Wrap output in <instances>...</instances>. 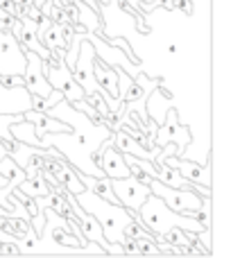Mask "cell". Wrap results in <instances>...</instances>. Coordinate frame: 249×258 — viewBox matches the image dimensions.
<instances>
[{
  "mask_svg": "<svg viewBox=\"0 0 249 258\" xmlns=\"http://www.w3.org/2000/svg\"><path fill=\"white\" fill-rule=\"evenodd\" d=\"M129 213H132V211H129ZM134 215L141 218V224L147 231L154 233L156 238L163 236V233L172 227H179L188 233H200L202 229H204L193 215L177 213V211H172L170 206H165V202L161 200V197H156L154 192H150V195L145 197V202L141 204L138 211H134Z\"/></svg>",
  "mask_w": 249,
  "mask_h": 258,
  "instance_id": "1",
  "label": "cell"
},
{
  "mask_svg": "<svg viewBox=\"0 0 249 258\" xmlns=\"http://www.w3.org/2000/svg\"><path fill=\"white\" fill-rule=\"evenodd\" d=\"M75 200L86 213H91L100 222L107 242H122L125 240V227L132 222V213H129L125 206L111 204V202L102 200V197L95 195L89 188L77 192Z\"/></svg>",
  "mask_w": 249,
  "mask_h": 258,
  "instance_id": "2",
  "label": "cell"
},
{
  "mask_svg": "<svg viewBox=\"0 0 249 258\" xmlns=\"http://www.w3.org/2000/svg\"><path fill=\"white\" fill-rule=\"evenodd\" d=\"M52 57H54V61H57V66L43 59V73H45V77H48L50 86H52V89H57V91H61L64 98H66L71 104L77 102V100H84L86 98L84 89L77 84V80L73 77L71 68H68L66 61L61 59L64 57V48L52 50Z\"/></svg>",
  "mask_w": 249,
  "mask_h": 258,
  "instance_id": "3",
  "label": "cell"
},
{
  "mask_svg": "<svg viewBox=\"0 0 249 258\" xmlns=\"http://www.w3.org/2000/svg\"><path fill=\"white\" fill-rule=\"evenodd\" d=\"M147 186H150V190L154 192L156 197H161V200L165 202V206H170L172 211L183 213V215H193L202 206V200H204V197L197 195L193 188H172V186L161 183L159 179H152Z\"/></svg>",
  "mask_w": 249,
  "mask_h": 258,
  "instance_id": "4",
  "label": "cell"
},
{
  "mask_svg": "<svg viewBox=\"0 0 249 258\" xmlns=\"http://www.w3.org/2000/svg\"><path fill=\"white\" fill-rule=\"evenodd\" d=\"M111 186H113V192L118 197V204L125 206L127 211H138L141 204L145 202V197L150 195V186L143 181H138L136 177H120V179H111Z\"/></svg>",
  "mask_w": 249,
  "mask_h": 258,
  "instance_id": "5",
  "label": "cell"
},
{
  "mask_svg": "<svg viewBox=\"0 0 249 258\" xmlns=\"http://www.w3.org/2000/svg\"><path fill=\"white\" fill-rule=\"evenodd\" d=\"M25 71H23V80H25V86L23 89L27 93H36V95H50L52 93V86H50L48 77L43 73V57L32 50L25 52Z\"/></svg>",
  "mask_w": 249,
  "mask_h": 258,
  "instance_id": "6",
  "label": "cell"
},
{
  "mask_svg": "<svg viewBox=\"0 0 249 258\" xmlns=\"http://www.w3.org/2000/svg\"><path fill=\"white\" fill-rule=\"evenodd\" d=\"M43 170H50V174L57 179L59 186H64L68 192H73V195H77V192H82L86 188L84 183L80 181V174H77V170L66 161V156H52V154H48V156H45Z\"/></svg>",
  "mask_w": 249,
  "mask_h": 258,
  "instance_id": "7",
  "label": "cell"
},
{
  "mask_svg": "<svg viewBox=\"0 0 249 258\" xmlns=\"http://www.w3.org/2000/svg\"><path fill=\"white\" fill-rule=\"evenodd\" d=\"M152 143H154L156 147H163V145H168V143H174L177 150H179V156L183 154L186 145L191 143V132H188V127L179 125L177 111H174V109H170L168 111V120H165L163 127L152 136Z\"/></svg>",
  "mask_w": 249,
  "mask_h": 258,
  "instance_id": "8",
  "label": "cell"
},
{
  "mask_svg": "<svg viewBox=\"0 0 249 258\" xmlns=\"http://www.w3.org/2000/svg\"><path fill=\"white\" fill-rule=\"evenodd\" d=\"M165 163L174 165V168L179 170V174H181L183 179H188L191 183H200V186H206L211 188V168L209 163H195V161H188L183 159V156H165Z\"/></svg>",
  "mask_w": 249,
  "mask_h": 258,
  "instance_id": "9",
  "label": "cell"
},
{
  "mask_svg": "<svg viewBox=\"0 0 249 258\" xmlns=\"http://www.w3.org/2000/svg\"><path fill=\"white\" fill-rule=\"evenodd\" d=\"M23 118H25V120H30L32 125H34V132H36V136H39V138L43 136V134L71 132V125H68V122L48 116V113H43V111H34V109H30L27 113H23Z\"/></svg>",
  "mask_w": 249,
  "mask_h": 258,
  "instance_id": "10",
  "label": "cell"
},
{
  "mask_svg": "<svg viewBox=\"0 0 249 258\" xmlns=\"http://www.w3.org/2000/svg\"><path fill=\"white\" fill-rule=\"evenodd\" d=\"M16 34H18V41H21V43L25 45L27 50H32V52H36V54H41L45 61H54V59H52V52H50V50L45 48V45L41 43L39 39H36V23H34V21H23V25L16 30Z\"/></svg>",
  "mask_w": 249,
  "mask_h": 258,
  "instance_id": "11",
  "label": "cell"
},
{
  "mask_svg": "<svg viewBox=\"0 0 249 258\" xmlns=\"http://www.w3.org/2000/svg\"><path fill=\"white\" fill-rule=\"evenodd\" d=\"M93 75H95V80H98V84L102 86L109 95L118 98V71H116V66H109V63L102 61V59H95L93 61Z\"/></svg>",
  "mask_w": 249,
  "mask_h": 258,
  "instance_id": "12",
  "label": "cell"
},
{
  "mask_svg": "<svg viewBox=\"0 0 249 258\" xmlns=\"http://www.w3.org/2000/svg\"><path fill=\"white\" fill-rule=\"evenodd\" d=\"M9 132H12V136L16 138L18 143H25V145H32V147H45L43 141L36 136L34 125H32L30 120H25V118H23V120H18V122H12ZM50 147H52V145H50Z\"/></svg>",
  "mask_w": 249,
  "mask_h": 258,
  "instance_id": "13",
  "label": "cell"
},
{
  "mask_svg": "<svg viewBox=\"0 0 249 258\" xmlns=\"http://www.w3.org/2000/svg\"><path fill=\"white\" fill-rule=\"evenodd\" d=\"M18 120H23V113H3L0 116V143L5 145V150L7 152H12L14 147L18 145V141L12 136V132H9V127H12V122H18Z\"/></svg>",
  "mask_w": 249,
  "mask_h": 258,
  "instance_id": "14",
  "label": "cell"
},
{
  "mask_svg": "<svg viewBox=\"0 0 249 258\" xmlns=\"http://www.w3.org/2000/svg\"><path fill=\"white\" fill-rule=\"evenodd\" d=\"M0 177H5L7 181H12V183H21L23 179H25V170L23 168H18V163L12 159V156H7L5 154L3 159H0Z\"/></svg>",
  "mask_w": 249,
  "mask_h": 258,
  "instance_id": "15",
  "label": "cell"
},
{
  "mask_svg": "<svg viewBox=\"0 0 249 258\" xmlns=\"http://www.w3.org/2000/svg\"><path fill=\"white\" fill-rule=\"evenodd\" d=\"M59 100H64V93L57 89H52V93L50 95H36V93H30V102H32V109L34 111H43L48 113L50 109L54 107V104L59 102Z\"/></svg>",
  "mask_w": 249,
  "mask_h": 258,
  "instance_id": "16",
  "label": "cell"
},
{
  "mask_svg": "<svg viewBox=\"0 0 249 258\" xmlns=\"http://www.w3.org/2000/svg\"><path fill=\"white\" fill-rule=\"evenodd\" d=\"M0 80H3V84L5 86H25V80L23 77H12V75H0Z\"/></svg>",
  "mask_w": 249,
  "mask_h": 258,
  "instance_id": "17",
  "label": "cell"
},
{
  "mask_svg": "<svg viewBox=\"0 0 249 258\" xmlns=\"http://www.w3.org/2000/svg\"><path fill=\"white\" fill-rule=\"evenodd\" d=\"M174 3H179V7H183V12L186 14H193V3L191 0H174Z\"/></svg>",
  "mask_w": 249,
  "mask_h": 258,
  "instance_id": "18",
  "label": "cell"
},
{
  "mask_svg": "<svg viewBox=\"0 0 249 258\" xmlns=\"http://www.w3.org/2000/svg\"><path fill=\"white\" fill-rule=\"evenodd\" d=\"M168 52L170 54H177V43H174V41H170V43H168Z\"/></svg>",
  "mask_w": 249,
  "mask_h": 258,
  "instance_id": "19",
  "label": "cell"
}]
</instances>
